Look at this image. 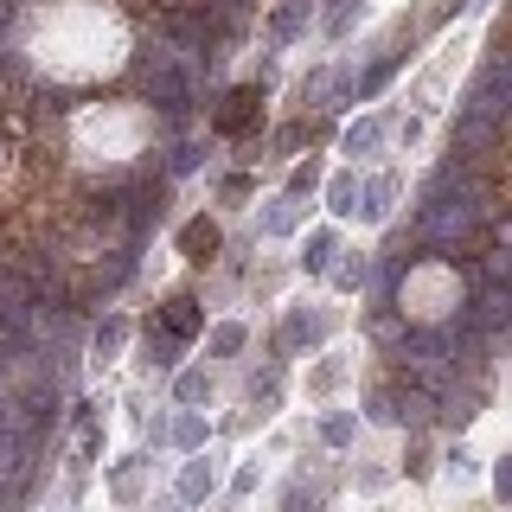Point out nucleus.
<instances>
[{"instance_id":"nucleus-18","label":"nucleus","mask_w":512,"mask_h":512,"mask_svg":"<svg viewBox=\"0 0 512 512\" xmlns=\"http://www.w3.org/2000/svg\"><path fill=\"white\" fill-rule=\"evenodd\" d=\"M320 436H327V442H346L352 436V416H327V423H320Z\"/></svg>"},{"instance_id":"nucleus-17","label":"nucleus","mask_w":512,"mask_h":512,"mask_svg":"<svg viewBox=\"0 0 512 512\" xmlns=\"http://www.w3.org/2000/svg\"><path fill=\"white\" fill-rule=\"evenodd\" d=\"M237 346H244V327H218L212 333V352H237Z\"/></svg>"},{"instance_id":"nucleus-13","label":"nucleus","mask_w":512,"mask_h":512,"mask_svg":"<svg viewBox=\"0 0 512 512\" xmlns=\"http://www.w3.org/2000/svg\"><path fill=\"white\" fill-rule=\"evenodd\" d=\"M314 186H320V167H314V160L288 173V199H301V192H314Z\"/></svg>"},{"instance_id":"nucleus-19","label":"nucleus","mask_w":512,"mask_h":512,"mask_svg":"<svg viewBox=\"0 0 512 512\" xmlns=\"http://www.w3.org/2000/svg\"><path fill=\"white\" fill-rule=\"evenodd\" d=\"M205 391H212V384H205L199 372H186V378H180V397H186V404H199V397H205Z\"/></svg>"},{"instance_id":"nucleus-11","label":"nucleus","mask_w":512,"mask_h":512,"mask_svg":"<svg viewBox=\"0 0 512 512\" xmlns=\"http://www.w3.org/2000/svg\"><path fill=\"white\" fill-rule=\"evenodd\" d=\"M327 256H333V231H314V237H308V256H301V263H308L314 276H320V269H327Z\"/></svg>"},{"instance_id":"nucleus-3","label":"nucleus","mask_w":512,"mask_h":512,"mask_svg":"<svg viewBox=\"0 0 512 512\" xmlns=\"http://www.w3.org/2000/svg\"><path fill=\"white\" fill-rule=\"evenodd\" d=\"M314 20V0H282L276 13H269V45H295L301 32Z\"/></svg>"},{"instance_id":"nucleus-7","label":"nucleus","mask_w":512,"mask_h":512,"mask_svg":"<svg viewBox=\"0 0 512 512\" xmlns=\"http://www.w3.org/2000/svg\"><path fill=\"white\" fill-rule=\"evenodd\" d=\"M122 340H128V320H116V314H109V320H103V327H96V333H90V352H96V359H103V365H109V359H116V346H122Z\"/></svg>"},{"instance_id":"nucleus-20","label":"nucleus","mask_w":512,"mask_h":512,"mask_svg":"<svg viewBox=\"0 0 512 512\" xmlns=\"http://www.w3.org/2000/svg\"><path fill=\"white\" fill-rule=\"evenodd\" d=\"M224 199H231V205L250 199V173H231V180H224Z\"/></svg>"},{"instance_id":"nucleus-10","label":"nucleus","mask_w":512,"mask_h":512,"mask_svg":"<svg viewBox=\"0 0 512 512\" xmlns=\"http://www.w3.org/2000/svg\"><path fill=\"white\" fill-rule=\"evenodd\" d=\"M263 231H276V237H282V231H295V199H288V192H282V199H276V205H269V218H263Z\"/></svg>"},{"instance_id":"nucleus-5","label":"nucleus","mask_w":512,"mask_h":512,"mask_svg":"<svg viewBox=\"0 0 512 512\" xmlns=\"http://www.w3.org/2000/svg\"><path fill=\"white\" fill-rule=\"evenodd\" d=\"M141 352H148V365H154V372H173V365H180V340H167V333H160L154 320L141 327Z\"/></svg>"},{"instance_id":"nucleus-12","label":"nucleus","mask_w":512,"mask_h":512,"mask_svg":"<svg viewBox=\"0 0 512 512\" xmlns=\"http://www.w3.org/2000/svg\"><path fill=\"white\" fill-rule=\"evenodd\" d=\"M378 148V122H359V128H346V154H372Z\"/></svg>"},{"instance_id":"nucleus-1","label":"nucleus","mask_w":512,"mask_h":512,"mask_svg":"<svg viewBox=\"0 0 512 512\" xmlns=\"http://www.w3.org/2000/svg\"><path fill=\"white\" fill-rule=\"evenodd\" d=\"M256 122H263V84H237L212 109V135H224V141H244Z\"/></svg>"},{"instance_id":"nucleus-6","label":"nucleus","mask_w":512,"mask_h":512,"mask_svg":"<svg viewBox=\"0 0 512 512\" xmlns=\"http://www.w3.org/2000/svg\"><path fill=\"white\" fill-rule=\"evenodd\" d=\"M359 13H365V0H327V7H320V26H327V39H346V32L359 26Z\"/></svg>"},{"instance_id":"nucleus-21","label":"nucleus","mask_w":512,"mask_h":512,"mask_svg":"<svg viewBox=\"0 0 512 512\" xmlns=\"http://www.w3.org/2000/svg\"><path fill=\"white\" fill-rule=\"evenodd\" d=\"M288 512H320V500H301V493H295V500H288Z\"/></svg>"},{"instance_id":"nucleus-9","label":"nucleus","mask_w":512,"mask_h":512,"mask_svg":"<svg viewBox=\"0 0 512 512\" xmlns=\"http://www.w3.org/2000/svg\"><path fill=\"white\" fill-rule=\"evenodd\" d=\"M327 205H333L340 218H352V205H359V180H352V173H340V180L327 186Z\"/></svg>"},{"instance_id":"nucleus-16","label":"nucleus","mask_w":512,"mask_h":512,"mask_svg":"<svg viewBox=\"0 0 512 512\" xmlns=\"http://www.w3.org/2000/svg\"><path fill=\"white\" fill-rule=\"evenodd\" d=\"M173 436H180L186 448H199L205 442V423H199V416H180V429H173Z\"/></svg>"},{"instance_id":"nucleus-15","label":"nucleus","mask_w":512,"mask_h":512,"mask_svg":"<svg viewBox=\"0 0 512 512\" xmlns=\"http://www.w3.org/2000/svg\"><path fill=\"white\" fill-rule=\"evenodd\" d=\"M205 487H212V474H205V468H199V461H192V468H186V480H180V493H186V500H199V493H205Z\"/></svg>"},{"instance_id":"nucleus-4","label":"nucleus","mask_w":512,"mask_h":512,"mask_svg":"<svg viewBox=\"0 0 512 512\" xmlns=\"http://www.w3.org/2000/svg\"><path fill=\"white\" fill-rule=\"evenodd\" d=\"M180 256H186V263H212V256H218V224L212 218H192L186 231H180Z\"/></svg>"},{"instance_id":"nucleus-14","label":"nucleus","mask_w":512,"mask_h":512,"mask_svg":"<svg viewBox=\"0 0 512 512\" xmlns=\"http://www.w3.org/2000/svg\"><path fill=\"white\" fill-rule=\"evenodd\" d=\"M199 167V148L192 141H173V160H167V173H192Z\"/></svg>"},{"instance_id":"nucleus-2","label":"nucleus","mask_w":512,"mask_h":512,"mask_svg":"<svg viewBox=\"0 0 512 512\" xmlns=\"http://www.w3.org/2000/svg\"><path fill=\"white\" fill-rule=\"evenodd\" d=\"M154 327L160 333H167V340H192V333H199L205 327V308H199V295H167V301H160V314H154Z\"/></svg>"},{"instance_id":"nucleus-8","label":"nucleus","mask_w":512,"mask_h":512,"mask_svg":"<svg viewBox=\"0 0 512 512\" xmlns=\"http://www.w3.org/2000/svg\"><path fill=\"white\" fill-rule=\"evenodd\" d=\"M397 64H404V52H391V58H378V64H372V71H365V77H359V96H378L384 84H391V71H397Z\"/></svg>"}]
</instances>
